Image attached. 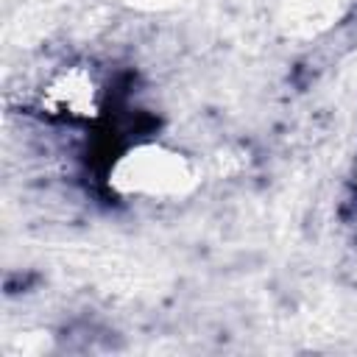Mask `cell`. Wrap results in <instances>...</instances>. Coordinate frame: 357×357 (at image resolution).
I'll return each mask as SVG.
<instances>
[{
  "instance_id": "1",
  "label": "cell",
  "mask_w": 357,
  "mask_h": 357,
  "mask_svg": "<svg viewBox=\"0 0 357 357\" xmlns=\"http://www.w3.org/2000/svg\"><path fill=\"white\" fill-rule=\"evenodd\" d=\"M95 95L98 89L92 86V78H86L84 70L70 67L59 73L42 95V106L50 109L47 114H61V117H86L95 109Z\"/></svg>"
}]
</instances>
